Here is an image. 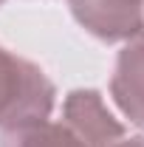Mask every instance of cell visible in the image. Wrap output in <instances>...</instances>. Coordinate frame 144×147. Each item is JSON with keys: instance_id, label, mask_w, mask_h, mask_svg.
<instances>
[{"instance_id": "obj_1", "label": "cell", "mask_w": 144, "mask_h": 147, "mask_svg": "<svg viewBox=\"0 0 144 147\" xmlns=\"http://www.w3.org/2000/svg\"><path fill=\"white\" fill-rule=\"evenodd\" d=\"M57 88L34 62L0 48V127L48 119Z\"/></svg>"}, {"instance_id": "obj_2", "label": "cell", "mask_w": 144, "mask_h": 147, "mask_svg": "<svg viewBox=\"0 0 144 147\" xmlns=\"http://www.w3.org/2000/svg\"><path fill=\"white\" fill-rule=\"evenodd\" d=\"M73 20L105 42L144 34V0H68Z\"/></svg>"}, {"instance_id": "obj_3", "label": "cell", "mask_w": 144, "mask_h": 147, "mask_svg": "<svg viewBox=\"0 0 144 147\" xmlns=\"http://www.w3.org/2000/svg\"><path fill=\"white\" fill-rule=\"evenodd\" d=\"M65 125L85 142V147H108L119 139H124V127L113 119V113L105 108V99L99 91H71L65 96Z\"/></svg>"}, {"instance_id": "obj_4", "label": "cell", "mask_w": 144, "mask_h": 147, "mask_svg": "<svg viewBox=\"0 0 144 147\" xmlns=\"http://www.w3.org/2000/svg\"><path fill=\"white\" fill-rule=\"evenodd\" d=\"M110 96L133 125L144 127V34L119 51L110 79Z\"/></svg>"}, {"instance_id": "obj_5", "label": "cell", "mask_w": 144, "mask_h": 147, "mask_svg": "<svg viewBox=\"0 0 144 147\" xmlns=\"http://www.w3.org/2000/svg\"><path fill=\"white\" fill-rule=\"evenodd\" d=\"M0 147H85V142L65 122L34 119V122L3 127Z\"/></svg>"}, {"instance_id": "obj_6", "label": "cell", "mask_w": 144, "mask_h": 147, "mask_svg": "<svg viewBox=\"0 0 144 147\" xmlns=\"http://www.w3.org/2000/svg\"><path fill=\"white\" fill-rule=\"evenodd\" d=\"M108 147H144V139H119Z\"/></svg>"}, {"instance_id": "obj_7", "label": "cell", "mask_w": 144, "mask_h": 147, "mask_svg": "<svg viewBox=\"0 0 144 147\" xmlns=\"http://www.w3.org/2000/svg\"><path fill=\"white\" fill-rule=\"evenodd\" d=\"M0 6H3V0H0Z\"/></svg>"}]
</instances>
